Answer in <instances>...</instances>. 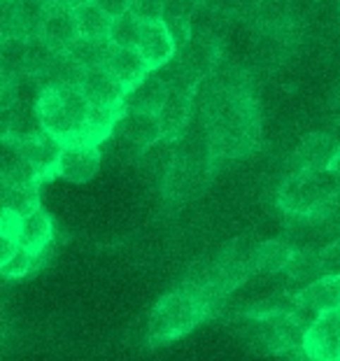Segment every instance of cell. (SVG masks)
Returning <instances> with one entry per match:
<instances>
[{"instance_id":"6da1fadb","label":"cell","mask_w":340,"mask_h":361,"mask_svg":"<svg viewBox=\"0 0 340 361\" xmlns=\"http://www.w3.org/2000/svg\"><path fill=\"white\" fill-rule=\"evenodd\" d=\"M207 137H210V159L231 161L247 157L257 147L261 135V117L257 103L241 84L214 87L207 98Z\"/></svg>"},{"instance_id":"7a4b0ae2","label":"cell","mask_w":340,"mask_h":361,"mask_svg":"<svg viewBox=\"0 0 340 361\" xmlns=\"http://www.w3.org/2000/svg\"><path fill=\"white\" fill-rule=\"evenodd\" d=\"M91 107L80 84H44L35 101V119L59 142H77L87 130Z\"/></svg>"},{"instance_id":"3957f363","label":"cell","mask_w":340,"mask_h":361,"mask_svg":"<svg viewBox=\"0 0 340 361\" xmlns=\"http://www.w3.org/2000/svg\"><path fill=\"white\" fill-rule=\"evenodd\" d=\"M217 305L210 298L200 294L198 289L182 284L180 289L170 291L154 305L150 314V329H147V341L152 345L170 343L175 338H182L200 322L210 319Z\"/></svg>"},{"instance_id":"277c9868","label":"cell","mask_w":340,"mask_h":361,"mask_svg":"<svg viewBox=\"0 0 340 361\" xmlns=\"http://www.w3.org/2000/svg\"><path fill=\"white\" fill-rule=\"evenodd\" d=\"M305 324L296 312H270V314H243L241 338L257 355H287L303 348Z\"/></svg>"},{"instance_id":"5b68a950","label":"cell","mask_w":340,"mask_h":361,"mask_svg":"<svg viewBox=\"0 0 340 361\" xmlns=\"http://www.w3.org/2000/svg\"><path fill=\"white\" fill-rule=\"evenodd\" d=\"M340 189L331 171H293L277 191V205L289 217H310Z\"/></svg>"},{"instance_id":"8992f818","label":"cell","mask_w":340,"mask_h":361,"mask_svg":"<svg viewBox=\"0 0 340 361\" xmlns=\"http://www.w3.org/2000/svg\"><path fill=\"white\" fill-rule=\"evenodd\" d=\"M5 142H12L26 164L33 168V173L37 175V180H51L59 178V159L63 142H59L51 133H47L42 126L30 128L28 133L19 135H5Z\"/></svg>"},{"instance_id":"52a82bcc","label":"cell","mask_w":340,"mask_h":361,"mask_svg":"<svg viewBox=\"0 0 340 361\" xmlns=\"http://www.w3.org/2000/svg\"><path fill=\"white\" fill-rule=\"evenodd\" d=\"M51 49L68 51L71 44L80 37V26H77L75 10L59 3H49L37 12V33Z\"/></svg>"},{"instance_id":"ba28073f","label":"cell","mask_w":340,"mask_h":361,"mask_svg":"<svg viewBox=\"0 0 340 361\" xmlns=\"http://www.w3.org/2000/svg\"><path fill=\"white\" fill-rule=\"evenodd\" d=\"M331 308H340V278L324 275L296 291V310L293 312L305 326H310L322 312Z\"/></svg>"},{"instance_id":"9c48e42d","label":"cell","mask_w":340,"mask_h":361,"mask_svg":"<svg viewBox=\"0 0 340 361\" xmlns=\"http://www.w3.org/2000/svg\"><path fill=\"white\" fill-rule=\"evenodd\" d=\"M100 147L91 142H66L63 149H61V159H59V178L75 182V184H84L91 182L100 171Z\"/></svg>"},{"instance_id":"30bf717a","label":"cell","mask_w":340,"mask_h":361,"mask_svg":"<svg viewBox=\"0 0 340 361\" xmlns=\"http://www.w3.org/2000/svg\"><path fill=\"white\" fill-rule=\"evenodd\" d=\"M303 348L315 361H327L340 357V308L322 312L305 329Z\"/></svg>"},{"instance_id":"8fae6325","label":"cell","mask_w":340,"mask_h":361,"mask_svg":"<svg viewBox=\"0 0 340 361\" xmlns=\"http://www.w3.org/2000/svg\"><path fill=\"white\" fill-rule=\"evenodd\" d=\"M138 47H140L142 56H145L152 73L166 68L170 61L175 59L177 49H180L177 47L173 30H170V26L166 24V21H152V24H145Z\"/></svg>"},{"instance_id":"7c38bea8","label":"cell","mask_w":340,"mask_h":361,"mask_svg":"<svg viewBox=\"0 0 340 361\" xmlns=\"http://www.w3.org/2000/svg\"><path fill=\"white\" fill-rule=\"evenodd\" d=\"M191 103H194V89L170 87L164 107L159 110V124L164 133V142H175L184 130H187L191 117Z\"/></svg>"},{"instance_id":"4fadbf2b","label":"cell","mask_w":340,"mask_h":361,"mask_svg":"<svg viewBox=\"0 0 340 361\" xmlns=\"http://www.w3.org/2000/svg\"><path fill=\"white\" fill-rule=\"evenodd\" d=\"M80 89L89 98V103L96 107H123V98L128 94V89L105 66L94 68V71H84Z\"/></svg>"},{"instance_id":"5bb4252c","label":"cell","mask_w":340,"mask_h":361,"mask_svg":"<svg viewBox=\"0 0 340 361\" xmlns=\"http://www.w3.org/2000/svg\"><path fill=\"white\" fill-rule=\"evenodd\" d=\"M340 142L329 133H310L291 157L293 171H329Z\"/></svg>"},{"instance_id":"9a60e30c","label":"cell","mask_w":340,"mask_h":361,"mask_svg":"<svg viewBox=\"0 0 340 361\" xmlns=\"http://www.w3.org/2000/svg\"><path fill=\"white\" fill-rule=\"evenodd\" d=\"M117 133L123 137V142H130L135 149H140V152H147L150 147H154L157 142L164 140L159 117H157V114H152V112L126 110L121 114V119L117 124Z\"/></svg>"},{"instance_id":"2e32d148","label":"cell","mask_w":340,"mask_h":361,"mask_svg":"<svg viewBox=\"0 0 340 361\" xmlns=\"http://www.w3.org/2000/svg\"><path fill=\"white\" fill-rule=\"evenodd\" d=\"M105 68L117 78L126 89H133L138 82H142L150 75V66L142 56L140 47H114L107 56Z\"/></svg>"},{"instance_id":"e0dca14e","label":"cell","mask_w":340,"mask_h":361,"mask_svg":"<svg viewBox=\"0 0 340 361\" xmlns=\"http://www.w3.org/2000/svg\"><path fill=\"white\" fill-rule=\"evenodd\" d=\"M168 91H170L168 84L150 73L142 82H138L133 89H128L126 98H123V112L133 110V112L159 114V110L164 107L168 98Z\"/></svg>"},{"instance_id":"ac0fdd59","label":"cell","mask_w":340,"mask_h":361,"mask_svg":"<svg viewBox=\"0 0 340 361\" xmlns=\"http://www.w3.org/2000/svg\"><path fill=\"white\" fill-rule=\"evenodd\" d=\"M51 238H54L51 217L42 207H37L35 212H30L26 217L19 219V228H17L19 247L30 250V252H44L49 247Z\"/></svg>"},{"instance_id":"d6986e66","label":"cell","mask_w":340,"mask_h":361,"mask_svg":"<svg viewBox=\"0 0 340 361\" xmlns=\"http://www.w3.org/2000/svg\"><path fill=\"white\" fill-rule=\"evenodd\" d=\"M0 30L3 37H33L37 33V17L28 12L26 0H3Z\"/></svg>"},{"instance_id":"ffe728a7","label":"cell","mask_w":340,"mask_h":361,"mask_svg":"<svg viewBox=\"0 0 340 361\" xmlns=\"http://www.w3.org/2000/svg\"><path fill=\"white\" fill-rule=\"evenodd\" d=\"M37 207H40V182H3V210L26 217Z\"/></svg>"},{"instance_id":"44dd1931","label":"cell","mask_w":340,"mask_h":361,"mask_svg":"<svg viewBox=\"0 0 340 361\" xmlns=\"http://www.w3.org/2000/svg\"><path fill=\"white\" fill-rule=\"evenodd\" d=\"M112 51V42L107 37H87L80 35L71 44V59L75 61L82 71H94V68H103L107 63V56Z\"/></svg>"},{"instance_id":"7402d4cb","label":"cell","mask_w":340,"mask_h":361,"mask_svg":"<svg viewBox=\"0 0 340 361\" xmlns=\"http://www.w3.org/2000/svg\"><path fill=\"white\" fill-rule=\"evenodd\" d=\"M296 247L287 240H266L257 245V271L264 273H280L287 271L291 264Z\"/></svg>"},{"instance_id":"603a6c76","label":"cell","mask_w":340,"mask_h":361,"mask_svg":"<svg viewBox=\"0 0 340 361\" xmlns=\"http://www.w3.org/2000/svg\"><path fill=\"white\" fill-rule=\"evenodd\" d=\"M77 26H80V35L87 37H107L110 40V28H112V14L105 12L98 3H84L75 10Z\"/></svg>"},{"instance_id":"cb8c5ba5","label":"cell","mask_w":340,"mask_h":361,"mask_svg":"<svg viewBox=\"0 0 340 361\" xmlns=\"http://www.w3.org/2000/svg\"><path fill=\"white\" fill-rule=\"evenodd\" d=\"M293 282H300L305 287V284H310L315 280L324 278L322 275V266H320V250H310V247H298L296 255H293L291 264L287 266V271Z\"/></svg>"},{"instance_id":"d4e9b609","label":"cell","mask_w":340,"mask_h":361,"mask_svg":"<svg viewBox=\"0 0 340 361\" xmlns=\"http://www.w3.org/2000/svg\"><path fill=\"white\" fill-rule=\"evenodd\" d=\"M254 17L266 30H287L291 24V0H259Z\"/></svg>"},{"instance_id":"484cf974","label":"cell","mask_w":340,"mask_h":361,"mask_svg":"<svg viewBox=\"0 0 340 361\" xmlns=\"http://www.w3.org/2000/svg\"><path fill=\"white\" fill-rule=\"evenodd\" d=\"M28 42L30 37H3V49H0L3 75H7V78H19L21 73L26 75Z\"/></svg>"},{"instance_id":"4316f807","label":"cell","mask_w":340,"mask_h":361,"mask_svg":"<svg viewBox=\"0 0 340 361\" xmlns=\"http://www.w3.org/2000/svg\"><path fill=\"white\" fill-rule=\"evenodd\" d=\"M42 255H47V250H44V252H30V250L19 247L10 259L0 264V273H3V278H7V280L26 278L28 273H33V271H37V268L42 266V261H40Z\"/></svg>"},{"instance_id":"83f0119b","label":"cell","mask_w":340,"mask_h":361,"mask_svg":"<svg viewBox=\"0 0 340 361\" xmlns=\"http://www.w3.org/2000/svg\"><path fill=\"white\" fill-rule=\"evenodd\" d=\"M142 21L135 19L133 14L123 12L119 17L112 19V28H110V42L114 47H138L142 35Z\"/></svg>"},{"instance_id":"f1b7e54d","label":"cell","mask_w":340,"mask_h":361,"mask_svg":"<svg viewBox=\"0 0 340 361\" xmlns=\"http://www.w3.org/2000/svg\"><path fill=\"white\" fill-rule=\"evenodd\" d=\"M130 14L140 19L142 24L166 19V0H130Z\"/></svg>"},{"instance_id":"f546056e","label":"cell","mask_w":340,"mask_h":361,"mask_svg":"<svg viewBox=\"0 0 340 361\" xmlns=\"http://www.w3.org/2000/svg\"><path fill=\"white\" fill-rule=\"evenodd\" d=\"M312 217L320 221V224L327 228L329 233L340 231V189L329 196V201L324 203L320 210L312 214Z\"/></svg>"},{"instance_id":"4dcf8cb0","label":"cell","mask_w":340,"mask_h":361,"mask_svg":"<svg viewBox=\"0 0 340 361\" xmlns=\"http://www.w3.org/2000/svg\"><path fill=\"white\" fill-rule=\"evenodd\" d=\"M320 266H322V275L340 278V240L324 245L320 250Z\"/></svg>"},{"instance_id":"1f68e13d","label":"cell","mask_w":340,"mask_h":361,"mask_svg":"<svg viewBox=\"0 0 340 361\" xmlns=\"http://www.w3.org/2000/svg\"><path fill=\"white\" fill-rule=\"evenodd\" d=\"M94 3H98L105 12H110L112 17H119L130 7V0H94Z\"/></svg>"},{"instance_id":"d6a6232c","label":"cell","mask_w":340,"mask_h":361,"mask_svg":"<svg viewBox=\"0 0 340 361\" xmlns=\"http://www.w3.org/2000/svg\"><path fill=\"white\" fill-rule=\"evenodd\" d=\"M51 3H59V5L71 7V10H77V7H80V5H84V3H91V0H51Z\"/></svg>"},{"instance_id":"836d02e7","label":"cell","mask_w":340,"mask_h":361,"mask_svg":"<svg viewBox=\"0 0 340 361\" xmlns=\"http://www.w3.org/2000/svg\"><path fill=\"white\" fill-rule=\"evenodd\" d=\"M329 171L336 175V178L340 180V147H338V152H336V157H334V161H331V166H329Z\"/></svg>"},{"instance_id":"e575fe53","label":"cell","mask_w":340,"mask_h":361,"mask_svg":"<svg viewBox=\"0 0 340 361\" xmlns=\"http://www.w3.org/2000/svg\"><path fill=\"white\" fill-rule=\"evenodd\" d=\"M327 361H340V357H336V359H327Z\"/></svg>"},{"instance_id":"d590c367","label":"cell","mask_w":340,"mask_h":361,"mask_svg":"<svg viewBox=\"0 0 340 361\" xmlns=\"http://www.w3.org/2000/svg\"><path fill=\"white\" fill-rule=\"evenodd\" d=\"M338 7H340V3H338Z\"/></svg>"},{"instance_id":"8d00e7d4","label":"cell","mask_w":340,"mask_h":361,"mask_svg":"<svg viewBox=\"0 0 340 361\" xmlns=\"http://www.w3.org/2000/svg\"><path fill=\"white\" fill-rule=\"evenodd\" d=\"M338 3H340V0H338Z\"/></svg>"}]
</instances>
